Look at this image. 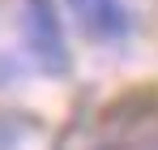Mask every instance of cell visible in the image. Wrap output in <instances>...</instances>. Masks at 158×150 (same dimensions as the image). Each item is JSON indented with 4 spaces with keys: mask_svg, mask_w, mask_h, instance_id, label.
<instances>
[{
    "mask_svg": "<svg viewBox=\"0 0 158 150\" xmlns=\"http://www.w3.org/2000/svg\"><path fill=\"white\" fill-rule=\"evenodd\" d=\"M73 17L94 39H124L128 34V9L124 0H69Z\"/></svg>",
    "mask_w": 158,
    "mask_h": 150,
    "instance_id": "obj_1",
    "label": "cell"
}]
</instances>
